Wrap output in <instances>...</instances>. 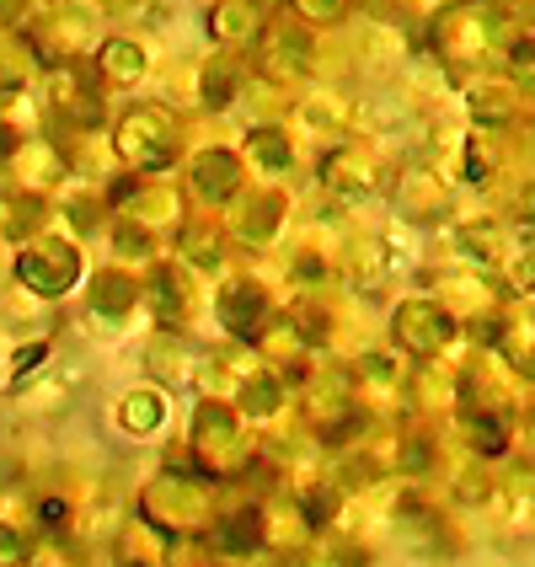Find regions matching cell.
I'll return each instance as SVG.
<instances>
[{
    "instance_id": "obj_1",
    "label": "cell",
    "mask_w": 535,
    "mask_h": 567,
    "mask_svg": "<svg viewBox=\"0 0 535 567\" xmlns=\"http://www.w3.org/2000/svg\"><path fill=\"white\" fill-rule=\"evenodd\" d=\"M17 274H22V284H32V289H43V295H60V289H70V284H75V274H81V262H75V252H70L64 241H43V247H32V252H22V262H17Z\"/></svg>"
},
{
    "instance_id": "obj_2",
    "label": "cell",
    "mask_w": 535,
    "mask_h": 567,
    "mask_svg": "<svg viewBox=\"0 0 535 567\" xmlns=\"http://www.w3.org/2000/svg\"><path fill=\"white\" fill-rule=\"evenodd\" d=\"M119 145L140 166H161V161H172V128L161 113H128V124L119 128Z\"/></svg>"
},
{
    "instance_id": "obj_3",
    "label": "cell",
    "mask_w": 535,
    "mask_h": 567,
    "mask_svg": "<svg viewBox=\"0 0 535 567\" xmlns=\"http://www.w3.org/2000/svg\"><path fill=\"white\" fill-rule=\"evenodd\" d=\"M450 338V321H444L434 306H402L397 316V343L412 348V353H434V348Z\"/></svg>"
},
{
    "instance_id": "obj_4",
    "label": "cell",
    "mask_w": 535,
    "mask_h": 567,
    "mask_svg": "<svg viewBox=\"0 0 535 567\" xmlns=\"http://www.w3.org/2000/svg\"><path fill=\"white\" fill-rule=\"evenodd\" d=\"M220 316H225V327H230V332L257 338V327H263V295H257L253 284H236V289H225Z\"/></svg>"
},
{
    "instance_id": "obj_5",
    "label": "cell",
    "mask_w": 535,
    "mask_h": 567,
    "mask_svg": "<svg viewBox=\"0 0 535 567\" xmlns=\"http://www.w3.org/2000/svg\"><path fill=\"white\" fill-rule=\"evenodd\" d=\"M257 540H263V514H257V508L230 514V519H220V530H215V546H220V551H253Z\"/></svg>"
},
{
    "instance_id": "obj_6",
    "label": "cell",
    "mask_w": 535,
    "mask_h": 567,
    "mask_svg": "<svg viewBox=\"0 0 535 567\" xmlns=\"http://www.w3.org/2000/svg\"><path fill=\"white\" fill-rule=\"evenodd\" d=\"M161 396L156 391H134V396H124V408H119V417H124V429L128 434H151L161 423Z\"/></svg>"
},
{
    "instance_id": "obj_7",
    "label": "cell",
    "mask_w": 535,
    "mask_h": 567,
    "mask_svg": "<svg viewBox=\"0 0 535 567\" xmlns=\"http://www.w3.org/2000/svg\"><path fill=\"white\" fill-rule=\"evenodd\" d=\"M230 444H236V423H230V412H220V408L198 412V450H230Z\"/></svg>"
},
{
    "instance_id": "obj_8",
    "label": "cell",
    "mask_w": 535,
    "mask_h": 567,
    "mask_svg": "<svg viewBox=\"0 0 535 567\" xmlns=\"http://www.w3.org/2000/svg\"><path fill=\"white\" fill-rule=\"evenodd\" d=\"M198 188L209 193V198H225V193L236 188V161L230 156H204L198 161Z\"/></svg>"
},
{
    "instance_id": "obj_9",
    "label": "cell",
    "mask_w": 535,
    "mask_h": 567,
    "mask_svg": "<svg viewBox=\"0 0 535 567\" xmlns=\"http://www.w3.org/2000/svg\"><path fill=\"white\" fill-rule=\"evenodd\" d=\"M102 70H107L113 81H134V75L145 70V60H140V49H134V43H124V38H113V43L102 49Z\"/></svg>"
},
{
    "instance_id": "obj_10",
    "label": "cell",
    "mask_w": 535,
    "mask_h": 567,
    "mask_svg": "<svg viewBox=\"0 0 535 567\" xmlns=\"http://www.w3.org/2000/svg\"><path fill=\"white\" fill-rule=\"evenodd\" d=\"M241 408L253 412V417H268V412L279 408V385L263 375V380H247V391H241Z\"/></svg>"
},
{
    "instance_id": "obj_11",
    "label": "cell",
    "mask_w": 535,
    "mask_h": 567,
    "mask_svg": "<svg viewBox=\"0 0 535 567\" xmlns=\"http://www.w3.org/2000/svg\"><path fill=\"white\" fill-rule=\"evenodd\" d=\"M209 28L220 32V38H247V32H257V17L247 6H225L220 22H209Z\"/></svg>"
},
{
    "instance_id": "obj_12",
    "label": "cell",
    "mask_w": 535,
    "mask_h": 567,
    "mask_svg": "<svg viewBox=\"0 0 535 567\" xmlns=\"http://www.w3.org/2000/svg\"><path fill=\"white\" fill-rule=\"evenodd\" d=\"M472 440L482 455H498L504 450V423L498 417H472Z\"/></svg>"
},
{
    "instance_id": "obj_13",
    "label": "cell",
    "mask_w": 535,
    "mask_h": 567,
    "mask_svg": "<svg viewBox=\"0 0 535 567\" xmlns=\"http://www.w3.org/2000/svg\"><path fill=\"white\" fill-rule=\"evenodd\" d=\"M253 156H263L268 166H284V161H289V151H284V140L274 134V128H263V134H253Z\"/></svg>"
},
{
    "instance_id": "obj_14",
    "label": "cell",
    "mask_w": 535,
    "mask_h": 567,
    "mask_svg": "<svg viewBox=\"0 0 535 567\" xmlns=\"http://www.w3.org/2000/svg\"><path fill=\"white\" fill-rule=\"evenodd\" d=\"M300 504H306V519L321 525V519L332 514V493H327V487H300Z\"/></svg>"
},
{
    "instance_id": "obj_15",
    "label": "cell",
    "mask_w": 535,
    "mask_h": 567,
    "mask_svg": "<svg viewBox=\"0 0 535 567\" xmlns=\"http://www.w3.org/2000/svg\"><path fill=\"white\" fill-rule=\"evenodd\" d=\"M128 295H134V289H128V284H119V279H102V284H96V306H102V311L128 306Z\"/></svg>"
},
{
    "instance_id": "obj_16",
    "label": "cell",
    "mask_w": 535,
    "mask_h": 567,
    "mask_svg": "<svg viewBox=\"0 0 535 567\" xmlns=\"http://www.w3.org/2000/svg\"><path fill=\"white\" fill-rule=\"evenodd\" d=\"M38 519H49V525H64V504H60V498H49V504H38Z\"/></svg>"
}]
</instances>
